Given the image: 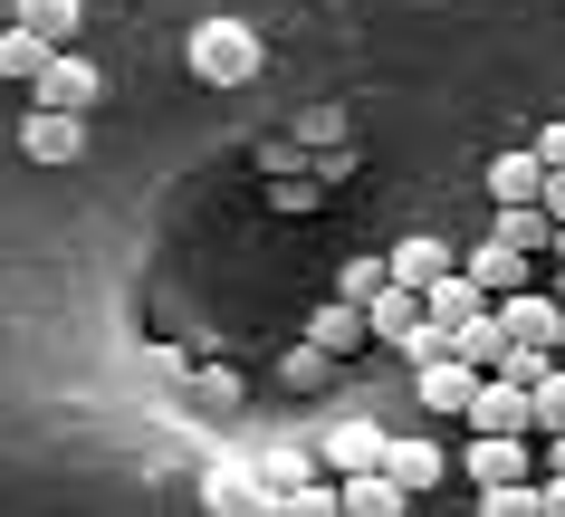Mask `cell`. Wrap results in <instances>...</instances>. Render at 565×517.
<instances>
[{
	"label": "cell",
	"instance_id": "1",
	"mask_svg": "<svg viewBox=\"0 0 565 517\" xmlns=\"http://www.w3.org/2000/svg\"><path fill=\"white\" fill-rule=\"evenodd\" d=\"M182 67H192L202 87H249L268 67V39L249 30V20H202V30L182 39Z\"/></svg>",
	"mask_w": 565,
	"mask_h": 517
},
{
	"label": "cell",
	"instance_id": "2",
	"mask_svg": "<svg viewBox=\"0 0 565 517\" xmlns=\"http://www.w3.org/2000/svg\"><path fill=\"white\" fill-rule=\"evenodd\" d=\"M96 96H106V77H96L87 58H67V49H58V58L39 67L30 106H39V116H77V125H87V106H96Z\"/></svg>",
	"mask_w": 565,
	"mask_h": 517
},
{
	"label": "cell",
	"instance_id": "3",
	"mask_svg": "<svg viewBox=\"0 0 565 517\" xmlns=\"http://www.w3.org/2000/svg\"><path fill=\"white\" fill-rule=\"evenodd\" d=\"M499 335H508V345H527V355H556V345H565V306L527 288V298L499 306Z\"/></svg>",
	"mask_w": 565,
	"mask_h": 517
},
{
	"label": "cell",
	"instance_id": "4",
	"mask_svg": "<svg viewBox=\"0 0 565 517\" xmlns=\"http://www.w3.org/2000/svg\"><path fill=\"white\" fill-rule=\"evenodd\" d=\"M470 422H479V441H527V431H536V402L518 394V384H499V374H489V384H479V402H470Z\"/></svg>",
	"mask_w": 565,
	"mask_h": 517
},
{
	"label": "cell",
	"instance_id": "5",
	"mask_svg": "<svg viewBox=\"0 0 565 517\" xmlns=\"http://www.w3.org/2000/svg\"><path fill=\"white\" fill-rule=\"evenodd\" d=\"M384 269H393V288H413V298H422V288H441V278L460 269V259H450V249L431 240V230H403V240L384 249Z\"/></svg>",
	"mask_w": 565,
	"mask_h": 517
},
{
	"label": "cell",
	"instance_id": "6",
	"mask_svg": "<svg viewBox=\"0 0 565 517\" xmlns=\"http://www.w3.org/2000/svg\"><path fill=\"white\" fill-rule=\"evenodd\" d=\"M441 470H450V451H441V441H422V431L384 441V480L403 488V498H422V488H441Z\"/></svg>",
	"mask_w": 565,
	"mask_h": 517
},
{
	"label": "cell",
	"instance_id": "7",
	"mask_svg": "<svg viewBox=\"0 0 565 517\" xmlns=\"http://www.w3.org/2000/svg\"><path fill=\"white\" fill-rule=\"evenodd\" d=\"M489 202H499V212H536V202H546V163H536L527 144L489 153Z\"/></svg>",
	"mask_w": 565,
	"mask_h": 517
},
{
	"label": "cell",
	"instance_id": "8",
	"mask_svg": "<svg viewBox=\"0 0 565 517\" xmlns=\"http://www.w3.org/2000/svg\"><path fill=\"white\" fill-rule=\"evenodd\" d=\"M460 278H470V288H479V298H527V259H518V249H499V240H479L470 249V259H460Z\"/></svg>",
	"mask_w": 565,
	"mask_h": 517
},
{
	"label": "cell",
	"instance_id": "9",
	"mask_svg": "<svg viewBox=\"0 0 565 517\" xmlns=\"http://www.w3.org/2000/svg\"><path fill=\"white\" fill-rule=\"evenodd\" d=\"M413 394H422V412H460V422H470L479 374L460 365V355H441V365H422V374H413Z\"/></svg>",
	"mask_w": 565,
	"mask_h": 517
},
{
	"label": "cell",
	"instance_id": "10",
	"mask_svg": "<svg viewBox=\"0 0 565 517\" xmlns=\"http://www.w3.org/2000/svg\"><path fill=\"white\" fill-rule=\"evenodd\" d=\"M20 153H30V163H77V153H87V125L77 116H20Z\"/></svg>",
	"mask_w": 565,
	"mask_h": 517
},
{
	"label": "cell",
	"instance_id": "11",
	"mask_svg": "<svg viewBox=\"0 0 565 517\" xmlns=\"http://www.w3.org/2000/svg\"><path fill=\"white\" fill-rule=\"evenodd\" d=\"M384 441L393 431H374V422H335L327 431V470L335 480H364V470H384Z\"/></svg>",
	"mask_w": 565,
	"mask_h": 517
},
{
	"label": "cell",
	"instance_id": "12",
	"mask_svg": "<svg viewBox=\"0 0 565 517\" xmlns=\"http://www.w3.org/2000/svg\"><path fill=\"white\" fill-rule=\"evenodd\" d=\"M422 316H431V326H441V335H460V326H479V316H489V298H479L470 278L450 269L441 288H422Z\"/></svg>",
	"mask_w": 565,
	"mask_h": 517
},
{
	"label": "cell",
	"instance_id": "13",
	"mask_svg": "<svg viewBox=\"0 0 565 517\" xmlns=\"http://www.w3.org/2000/svg\"><path fill=\"white\" fill-rule=\"evenodd\" d=\"M460 470L479 480V498H489V488H527V441H470Z\"/></svg>",
	"mask_w": 565,
	"mask_h": 517
},
{
	"label": "cell",
	"instance_id": "14",
	"mask_svg": "<svg viewBox=\"0 0 565 517\" xmlns=\"http://www.w3.org/2000/svg\"><path fill=\"white\" fill-rule=\"evenodd\" d=\"M307 345H317V355H355V345H364V306L327 298L317 316H307Z\"/></svg>",
	"mask_w": 565,
	"mask_h": 517
},
{
	"label": "cell",
	"instance_id": "15",
	"mask_svg": "<svg viewBox=\"0 0 565 517\" xmlns=\"http://www.w3.org/2000/svg\"><path fill=\"white\" fill-rule=\"evenodd\" d=\"M413 326H422V298H413V288H384V298L364 306V335H374V345H413Z\"/></svg>",
	"mask_w": 565,
	"mask_h": 517
},
{
	"label": "cell",
	"instance_id": "16",
	"mask_svg": "<svg viewBox=\"0 0 565 517\" xmlns=\"http://www.w3.org/2000/svg\"><path fill=\"white\" fill-rule=\"evenodd\" d=\"M335 498H345V517H413V498H403L384 470H364V480H335Z\"/></svg>",
	"mask_w": 565,
	"mask_h": 517
},
{
	"label": "cell",
	"instance_id": "17",
	"mask_svg": "<svg viewBox=\"0 0 565 517\" xmlns=\"http://www.w3.org/2000/svg\"><path fill=\"white\" fill-rule=\"evenodd\" d=\"M10 30H30L39 49H58V39H77V0H10Z\"/></svg>",
	"mask_w": 565,
	"mask_h": 517
},
{
	"label": "cell",
	"instance_id": "18",
	"mask_svg": "<svg viewBox=\"0 0 565 517\" xmlns=\"http://www.w3.org/2000/svg\"><path fill=\"white\" fill-rule=\"evenodd\" d=\"M499 249H518V259H536V249H556V220L546 212H499V230H489Z\"/></svg>",
	"mask_w": 565,
	"mask_h": 517
},
{
	"label": "cell",
	"instance_id": "19",
	"mask_svg": "<svg viewBox=\"0 0 565 517\" xmlns=\"http://www.w3.org/2000/svg\"><path fill=\"white\" fill-rule=\"evenodd\" d=\"M58 58V49H39L30 30H0V77H20V87H39V67Z\"/></svg>",
	"mask_w": 565,
	"mask_h": 517
},
{
	"label": "cell",
	"instance_id": "20",
	"mask_svg": "<svg viewBox=\"0 0 565 517\" xmlns=\"http://www.w3.org/2000/svg\"><path fill=\"white\" fill-rule=\"evenodd\" d=\"M249 498H259V480H249L239 460H221V470H211V517H249Z\"/></svg>",
	"mask_w": 565,
	"mask_h": 517
},
{
	"label": "cell",
	"instance_id": "21",
	"mask_svg": "<svg viewBox=\"0 0 565 517\" xmlns=\"http://www.w3.org/2000/svg\"><path fill=\"white\" fill-rule=\"evenodd\" d=\"M384 288H393V269H384V259H345V269H335V298H345V306H374Z\"/></svg>",
	"mask_w": 565,
	"mask_h": 517
},
{
	"label": "cell",
	"instance_id": "22",
	"mask_svg": "<svg viewBox=\"0 0 565 517\" xmlns=\"http://www.w3.org/2000/svg\"><path fill=\"white\" fill-rule=\"evenodd\" d=\"M527 402H536V431H546V441H556V431H565V365L546 374V384H536Z\"/></svg>",
	"mask_w": 565,
	"mask_h": 517
},
{
	"label": "cell",
	"instance_id": "23",
	"mask_svg": "<svg viewBox=\"0 0 565 517\" xmlns=\"http://www.w3.org/2000/svg\"><path fill=\"white\" fill-rule=\"evenodd\" d=\"M479 517H546V508H536V480H527V488H489Z\"/></svg>",
	"mask_w": 565,
	"mask_h": 517
},
{
	"label": "cell",
	"instance_id": "24",
	"mask_svg": "<svg viewBox=\"0 0 565 517\" xmlns=\"http://www.w3.org/2000/svg\"><path fill=\"white\" fill-rule=\"evenodd\" d=\"M288 517H345V498H335V480H327V488H288Z\"/></svg>",
	"mask_w": 565,
	"mask_h": 517
},
{
	"label": "cell",
	"instance_id": "25",
	"mask_svg": "<svg viewBox=\"0 0 565 517\" xmlns=\"http://www.w3.org/2000/svg\"><path fill=\"white\" fill-rule=\"evenodd\" d=\"M527 153L546 163V173H565V116H556V125H536V144H527Z\"/></svg>",
	"mask_w": 565,
	"mask_h": 517
},
{
	"label": "cell",
	"instance_id": "26",
	"mask_svg": "<svg viewBox=\"0 0 565 517\" xmlns=\"http://www.w3.org/2000/svg\"><path fill=\"white\" fill-rule=\"evenodd\" d=\"M298 144H335V106H307V116H298Z\"/></svg>",
	"mask_w": 565,
	"mask_h": 517
},
{
	"label": "cell",
	"instance_id": "27",
	"mask_svg": "<svg viewBox=\"0 0 565 517\" xmlns=\"http://www.w3.org/2000/svg\"><path fill=\"white\" fill-rule=\"evenodd\" d=\"M536 212H546V220L565 230V173H546V202H536Z\"/></svg>",
	"mask_w": 565,
	"mask_h": 517
},
{
	"label": "cell",
	"instance_id": "28",
	"mask_svg": "<svg viewBox=\"0 0 565 517\" xmlns=\"http://www.w3.org/2000/svg\"><path fill=\"white\" fill-rule=\"evenodd\" d=\"M536 508H546V517H565V480H536Z\"/></svg>",
	"mask_w": 565,
	"mask_h": 517
},
{
	"label": "cell",
	"instance_id": "29",
	"mask_svg": "<svg viewBox=\"0 0 565 517\" xmlns=\"http://www.w3.org/2000/svg\"><path fill=\"white\" fill-rule=\"evenodd\" d=\"M546 480H565V431H556V451H546Z\"/></svg>",
	"mask_w": 565,
	"mask_h": 517
},
{
	"label": "cell",
	"instance_id": "30",
	"mask_svg": "<svg viewBox=\"0 0 565 517\" xmlns=\"http://www.w3.org/2000/svg\"><path fill=\"white\" fill-rule=\"evenodd\" d=\"M556 269H565V230H556Z\"/></svg>",
	"mask_w": 565,
	"mask_h": 517
},
{
	"label": "cell",
	"instance_id": "31",
	"mask_svg": "<svg viewBox=\"0 0 565 517\" xmlns=\"http://www.w3.org/2000/svg\"><path fill=\"white\" fill-rule=\"evenodd\" d=\"M0 30H10V0H0Z\"/></svg>",
	"mask_w": 565,
	"mask_h": 517
},
{
	"label": "cell",
	"instance_id": "32",
	"mask_svg": "<svg viewBox=\"0 0 565 517\" xmlns=\"http://www.w3.org/2000/svg\"><path fill=\"white\" fill-rule=\"evenodd\" d=\"M556 306H565V278H556Z\"/></svg>",
	"mask_w": 565,
	"mask_h": 517
}]
</instances>
